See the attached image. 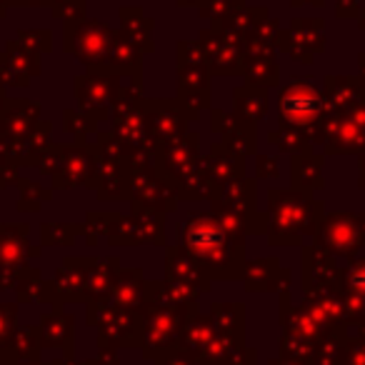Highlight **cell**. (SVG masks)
Instances as JSON below:
<instances>
[{
  "label": "cell",
  "mask_w": 365,
  "mask_h": 365,
  "mask_svg": "<svg viewBox=\"0 0 365 365\" xmlns=\"http://www.w3.org/2000/svg\"><path fill=\"white\" fill-rule=\"evenodd\" d=\"M280 108L283 113L293 118H310L315 110H318V98L313 96L310 91H303V93H290L280 101Z\"/></svg>",
  "instance_id": "cell-1"
}]
</instances>
